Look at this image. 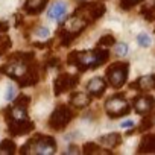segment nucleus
I'll list each match as a JSON object with an SVG mask.
<instances>
[{"mask_svg":"<svg viewBox=\"0 0 155 155\" xmlns=\"http://www.w3.org/2000/svg\"><path fill=\"white\" fill-rule=\"evenodd\" d=\"M128 70L129 65L126 62H114L107 68V79L108 84L114 88H120L128 78Z\"/></svg>","mask_w":155,"mask_h":155,"instance_id":"nucleus-4","label":"nucleus"},{"mask_svg":"<svg viewBox=\"0 0 155 155\" xmlns=\"http://www.w3.org/2000/svg\"><path fill=\"white\" fill-rule=\"evenodd\" d=\"M87 26H88V21H87V20H84L81 15H78V14H73L70 18H67V20L64 21V25H62L61 28L65 29L67 32H70L71 35L78 37Z\"/></svg>","mask_w":155,"mask_h":155,"instance_id":"nucleus-9","label":"nucleus"},{"mask_svg":"<svg viewBox=\"0 0 155 155\" xmlns=\"http://www.w3.org/2000/svg\"><path fill=\"white\" fill-rule=\"evenodd\" d=\"M141 15L147 20V21H153L155 20V3L150 6H144L141 9Z\"/></svg>","mask_w":155,"mask_h":155,"instance_id":"nucleus-20","label":"nucleus"},{"mask_svg":"<svg viewBox=\"0 0 155 155\" xmlns=\"http://www.w3.org/2000/svg\"><path fill=\"white\" fill-rule=\"evenodd\" d=\"M78 81H79V78L74 76V74H68V73H62L59 74L55 82H53V88H55V94L59 96L71 88H74L78 85Z\"/></svg>","mask_w":155,"mask_h":155,"instance_id":"nucleus-8","label":"nucleus"},{"mask_svg":"<svg viewBox=\"0 0 155 155\" xmlns=\"http://www.w3.org/2000/svg\"><path fill=\"white\" fill-rule=\"evenodd\" d=\"M99 143H102V144L107 146V147H117V146L122 143V138H120L119 134L113 132V134H107V135L99 137Z\"/></svg>","mask_w":155,"mask_h":155,"instance_id":"nucleus-18","label":"nucleus"},{"mask_svg":"<svg viewBox=\"0 0 155 155\" xmlns=\"http://www.w3.org/2000/svg\"><path fill=\"white\" fill-rule=\"evenodd\" d=\"M152 126H153V120H152L150 117L144 116V119L141 120V125H140L138 131H140V132H143V131H147V129H150Z\"/></svg>","mask_w":155,"mask_h":155,"instance_id":"nucleus-24","label":"nucleus"},{"mask_svg":"<svg viewBox=\"0 0 155 155\" xmlns=\"http://www.w3.org/2000/svg\"><path fill=\"white\" fill-rule=\"evenodd\" d=\"M132 107H134V110L138 114L147 116L155 107V99L152 96H149V94H138L137 97H134Z\"/></svg>","mask_w":155,"mask_h":155,"instance_id":"nucleus-10","label":"nucleus"},{"mask_svg":"<svg viewBox=\"0 0 155 155\" xmlns=\"http://www.w3.org/2000/svg\"><path fill=\"white\" fill-rule=\"evenodd\" d=\"M56 150V141L47 135H35L32 137L20 150V153H34V155H50Z\"/></svg>","mask_w":155,"mask_h":155,"instance_id":"nucleus-3","label":"nucleus"},{"mask_svg":"<svg viewBox=\"0 0 155 155\" xmlns=\"http://www.w3.org/2000/svg\"><path fill=\"white\" fill-rule=\"evenodd\" d=\"M11 38L8 37H0V55H3L9 47H11Z\"/></svg>","mask_w":155,"mask_h":155,"instance_id":"nucleus-23","label":"nucleus"},{"mask_svg":"<svg viewBox=\"0 0 155 155\" xmlns=\"http://www.w3.org/2000/svg\"><path fill=\"white\" fill-rule=\"evenodd\" d=\"M137 43H138V46H141V47H149V46H150V38H149L147 34H140V35L137 37Z\"/></svg>","mask_w":155,"mask_h":155,"instance_id":"nucleus-25","label":"nucleus"},{"mask_svg":"<svg viewBox=\"0 0 155 155\" xmlns=\"http://www.w3.org/2000/svg\"><path fill=\"white\" fill-rule=\"evenodd\" d=\"M140 153H155V135H144L138 144Z\"/></svg>","mask_w":155,"mask_h":155,"instance_id":"nucleus-16","label":"nucleus"},{"mask_svg":"<svg viewBox=\"0 0 155 155\" xmlns=\"http://www.w3.org/2000/svg\"><path fill=\"white\" fill-rule=\"evenodd\" d=\"M140 2H143V0H120V8L122 9H129V8H132L134 5H137Z\"/></svg>","mask_w":155,"mask_h":155,"instance_id":"nucleus-27","label":"nucleus"},{"mask_svg":"<svg viewBox=\"0 0 155 155\" xmlns=\"http://www.w3.org/2000/svg\"><path fill=\"white\" fill-rule=\"evenodd\" d=\"M105 108H107V114L111 119H117V117L126 116L131 111V105L125 101V96L123 94H114V96H111L107 101Z\"/></svg>","mask_w":155,"mask_h":155,"instance_id":"nucleus-5","label":"nucleus"},{"mask_svg":"<svg viewBox=\"0 0 155 155\" xmlns=\"http://www.w3.org/2000/svg\"><path fill=\"white\" fill-rule=\"evenodd\" d=\"M65 12H67V5H65V3H62V2H56V3H55V5H52V6H50V9L47 11V17H49L50 20L61 21V20L64 18Z\"/></svg>","mask_w":155,"mask_h":155,"instance_id":"nucleus-14","label":"nucleus"},{"mask_svg":"<svg viewBox=\"0 0 155 155\" xmlns=\"http://www.w3.org/2000/svg\"><path fill=\"white\" fill-rule=\"evenodd\" d=\"M105 11H107V8H105L104 3H101V2H88V3H82L79 8L74 11V14L81 15L90 25V23L99 20L105 14Z\"/></svg>","mask_w":155,"mask_h":155,"instance_id":"nucleus-6","label":"nucleus"},{"mask_svg":"<svg viewBox=\"0 0 155 155\" xmlns=\"http://www.w3.org/2000/svg\"><path fill=\"white\" fill-rule=\"evenodd\" d=\"M58 62H59L58 58H52V59L47 61V65H49V67H55V65H58Z\"/></svg>","mask_w":155,"mask_h":155,"instance_id":"nucleus-32","label":"nucleus"},{"mask_svg":"<svg viewBox=\"0 0 155 155\" xmlns=\"http://www.w3.org/2000/svg\"><path fill=\"white\" fill-rule=\"evenodd\" d=\"M116 52H117V55L125 56V55H126V52H128V46H126L125 43H120V44H117V46H116Z\"/></svg>","mask_w":155,"mask_h":155,"instance_id":"nucleus-28","label":"nucleus"},{"mask_svg":"<svg viewBox=\"0 0 155 155\" xmlns=\"http://www.w3.org/2000/svg\"><path fill=\"white\" fill-rule=\"evenodd\" d=\"M14 96H15V90H14V87H8V88H6L5 99H6V101H12V99H14Z\"/></svg>","mask_w":155,"mask_h":155,"instance_id":"nucleus-29","label":"nucleus"},{"mask_svg":"<svg viewBox=\"0 0 155 155\" xmlns=\"http://www.w3.org/2000/svg\"><path fill=\"white\" fill-rule=\"evenodd\" d=\"M37 35L41 37V38H46V37H49V29H47V28H40V29L37 31Z\"/></svg>","mask_w":155,"mask_h":155,"instance_id":"nucleus-30","label":"nucleus"},{"mask_svg":"<svg viewBox=\"0 0 155 155\" xmlns=\"http://www.w3.org/2000/svg\"><path fill=\"white\" fill-rule=\"evenodd\" d=\"M2 71L6 73L9 78L15 79L20 87L35 85L40 81V71L35 62V55L29 53H17L14 55L3 67Z\"/></svg>","mask_w":155,"mask_h":155,"instance_id":"nucleus-1","label":"nucleus"},{"mask_svg":"<svg viewBox=\"0 0 155 155\" xmlns=\"http://www.w3.org/2000/svg\"><path fill=\"white\" fill-rule=\"evenodd\" d=\"M15 105H20V107H26L28 108V105L31 104V97L29 96H26V94H20L17 99H15V102H14Z\"/></svg>","mask_w":155,"mask_h":155,"instance_id":"nucleus-26","label":"nucleus"},{"mask_svg":"<svg viewBox=\"0 0 155 155\" xmlns=\"http://www.w3.org/2000/svg\"><path fill=\"white\" fill-rule=\"evenodd\" d=\"M8 29H9L8 21H0V32H6Z\"/></svg>","mask_w":155,"mask_h":155,"instance_id":"nucleus-31","label":"nucleus"},{"mask_svg":"<svg viewBox=\"0 0 155 155\" xmlns=\"http://www.w3.org/2000/svg\"><path fill=\"white\" fill-rule=\"evenodd\" d=\"M90 102H91V99L85 93H71V96H70V104L74 108H84V107L90 105Z\"/></svg>","mask_w":155,"mask_h":155,"instance_id":"nucleus-17","label":"nucleus"},{"mask_svg":"<svg viewBox=\"0 0 155 155\" xmlns=\"http://www.w3.org/2000/svg\"><path fill=\"white\" fill-rule=\"evenodd\" d=\"M34 129V123L29 120V119H25V120H9L8 122V131L11 135H23V134H28Z\"/></svg>","mask_w":155,"mask_h":155,"instance_id":"nucleus-11","label":"nucleus"},{"mask_svg":"<svg viewBox=\"0 0 155 155\" xmlns=\"http://www.w3.org/2000/svg\"><path fill=\"white\" fill-rule=\"evenodd\" d=\"M73 117V113L68 107L65 105H59L58 108H55V111L52 113L50 119H49V126L55 131H62L65 129V126L70 123Z\"/></svg>","mask_w":155,"mask_h":155,"instance_id":"nucleus-7","label":"nucleus"},{"mask_svg":"<svg viewBox=\"0 0 155 155\" xmlns=\"http://www.w3.org/2000/svg\"><path fill=\"white\" fill-rule=\"evenodd\" d=\"M120 126H122V128H132V126H134V122H132V120H125Z\"/></svg>","mask_w":155,"mask_h":155,"instance_id":"nucleus-33","label":"nucleus"},{"mask_svg":"<svg viewBox=\"0 0 155 155\" xmlns=\"http://www.w3.org/2000/svg\"><path fill=\"white\" fill-rule=\"evenodd\" d=\"M114 44H116V40H114L113 35H104V37H101V40L97 43V47H107L108 49Z\"/></svg>","mask_w":155,"mask_h":155,"instance_id":"nucleus-21","label":"nucleus"},{"mask_svg":"<svg viewBox=\"0 0 155 155\" xmlns=\"http://www.w3.org/2000/svg\"><path fill=\"white\" fill-rule=\"evenodd\" d=\"M47 5V0H26L25 3V11L31 15L40 14Z\"/></svg>","mask_w":155,"mask_h":155,"instance_id":"nucleus-15","label":"nucleus"},{"mask_svg":"<svg viewBox=\"0 0 155 155\" xmlns=\"http://www.w3.org/2000/svg\"><path fill=\"white\" fill-rule=\"evenodd\" d=\"M82 152L87 153V155H91V153H101V147H99L96 143H85L84 147H82Z\"/></svg>","mask_w":155,"mask_h":155,"instance_id":"nucleus-22","label":"nucleus"},{"mask_svg":"<svg viewBox=\"0 0 155 155\" xmlns=\"http://www.w3.org/2000/svg\"><path fill=\"white\" fill-rule=\"evenodd\" d=\"M107 88V82L105 79H102V78H93V79L87 84V90L91 96H96V97H101L104 94Z\"/></svg>","mask_w":155,"mask_h":155,"instance_id":"nucleus-13","label":"nucleus"},{"mask_svg":"<svg viewBox=\"0 0 155 155\" xmlns=\"http://www.w3.org/2000/svg\"><path fill=\"white\" fill-rule=\"evenodd\" d=\"M129 88L132 90H140V91H149L155 88V74H146L141 76L135 82H131Z\"/></svg>","mask_w":155,"mask_h":155,"instance_id":"nucleus-12","label":"nucleus"},{"mask_svg":"<svg viewBox=\"0 0 155 155\" xmlns=\"http://www.w3.org/2000/svg\"><path fill=\"white\" fill-rule=\"evenodd\" d=\"M110 56L108 49H94V50H85V52H79V50H73L68 53L67 56V62L73 67H76L79 71H87L88 68H96L101 67Z\"/></svg>","mask_w":155,"mask_h":155,"instance_id":"nucleus-2","label":"nucleus"},{"mask_svg":"<svg viewBox=\"0 0 155 155\" xmlns=\"http://www.w3.org/2000/svg\"><path fill=\"white\" fill-rule=\"evenodd\" d=\"M17 146L12 140H3L2 143H0V155H12L15 152Z\"/></svg>","mask_w":155,"mask_h":155,"instance_id":"nucleus-19","label":"nucleus"}]
</instances>
